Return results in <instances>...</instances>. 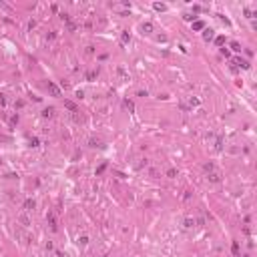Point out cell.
<instances>
[{
  "label": "cell",
  "instance_id": "603a6c76",
  "mask_svg": "<svg viewBox=\"0 0 257 257\" xmlns=\"http://www.w3.org/2000/svg\"><path fill=\"white\" fill-rule=\"evenodd\" d=\"M167 175H169V177H175V175H177V171H175V169H169Z\"/></svg>",
  "mask_w": 257,
  "mask_h": 257
},
{
  "label": "cell",
  "instance_id": "ac0fdd59",
  "mask_svg": "<svg viewBox=\"0 0 257 257\" xmlns=\"http://www.w3.org/2000/svg\"><path fill=\"white\" fill-rule=\"evenodd\" d=\"M40 145V141L36 139V137H32V139H30V147H38Z\"/></svg>",
  "mask_w": 257,
  "mask_h": 257
},
{
  "label": "cell",
  "instance_id": "8992f818",
  "mask_svg": "<svg viewBox=\"0 0 257 257\" xmlns=\"http://www.w3.org/2000/svg\"><path fill=\"white\" fill-rule=\"evenodd\" d=\"M123 105H125V109H127L128 112H135V102H133V101L125 99V101H123Z\"/></svg>",
  "mask_w": 257,
  "mask_h": 257
},
{
  "label": "cell",
  "instance_id": "5bb4252c",
  "mask_svg": "<svg viewBox=\"0 0 257 257\" xmlns=\"http://www.w3.org/2000/svg\"><path fill=\"white\" fill-rule=\"evenodd\" d=\"M141 28H143V32H147V34H149V32H153V24H151V22H145Z\"/></svg>",
  "mask_w": 257,
  "mask_h": 257
},
{
  "label": "cell",
  "instance_id": "9c48e42d",
  "mask_svg": "<svg viewBox=\"0 0 257 257\" xmlns=\"http://www.w3.org/2000/svg\"><path fill=\"white\" fill-rule=\"evenodd\" d=\"M231 249H233V255H235V257H241V253H239V243H237V241H233Z\"/></svg>",
  "mask_w": 257,
  "mask_h": 257
},
{
  "label": "cell",
  "instance_id": "6da1fadb",
  "mask_svg": "<svg viewBox=\"0 0 257 257\" xmlns=\"http://www.w3.org/2000/svg\"><path fill=\"white\" fill-rule=\"evenodd\" d=\"M231 64H233V68H237V67H241V68H249V62L243 60L241 56H237V58H231Z\"/></svg>",
  "mask_w": 257,
  "mask_h": 257
},
{
  "label": "cell",
  "instance_id": "8fae6325",
  "mask_svg": "<svg viewBox=\"0 0 257 257\" xmlns=\"http://www.w3.org/2000/svg\"><path fill=\"white\" fill-rule=\"evenodd\" d=\"M96 74H99V68H96V70H89V73H86V80H95Z\"/></svg>",
  "mask_w": 257,
  "mask_h": 257
},
{
  "label": "cell",
  "instance_id": "7a4b0ae2",
  "mask_svg": "<svg viewBox=\"0 0 257 257\" xmlns=\"http://www.w3.org/2000/svg\"><path fill=\"white\" fill-rule=\"evenodd\" d=\"M46 86H48V93H50L52 96H60V89H58V84H54V83H48Z\"/></svg>",
  "mask_w": 257,
  "mask_h": 257
},
{
  "label": "cell",
  "instance_id": "ba28073f",
  "mask_svg": "<svg viewBox=\"0 0 257 257\" xmlns=\"http://www.w3.org/2000/svg\"><path fill=\"white\" fill-rule=\"evenodd\" d=\"M34 205H36V203H34L32 199H26V201H24V209H26V211H32Z\"/></svg>",
  "mask_w": 257,
  "mask_h": 257
},
{
  "label": "cell",
  "instance_id": "7c38bea8",
  "mask_svg": "<svg viewBox=\"0 0 257 257\" xmlns=\"http://www.w3.org/2000/svg\"><path fill=\"white\" fill-rule=\"evenodd\" d=\"M203 28H205L203 20H195V22H193V30H203Z\"/></svg>",
  "mask_w": 257,
  "mask_h": 257
},
{
  "label": "cell",
  "instance_id": "d6986e66",
  "mask_svg": "<svg viewBox=\"0 0 257 257\" xmlns=\"http://www.w3.org/2000/svg\"><path fill=\"white\" fill-rule=\"evenodd\" d=\"M193 225H195L193 219H185V227H193Z\"/></svg>",
  "mask_w": 257,
  "mask_h": 257
},
{
  "label": "cell",
  "instance_id": "277c9868",
  "mask_svg": "<svg viewBox=\"0 0 257 257\" xmlns=\"http://www.w3.org/2000/svg\"><path fill=\"white\" fill-rule=\"evenodd\" d=\"M215 30H211V28H205V30H203V40H205V42H209V40H213V36H215Z\"/></svg>",
  "mask_w": 257,
  "mask_h": 257
},
{
  "label": "cell",
  "instance_id": "5b68a950",
  "mask_svg": "<svg viewBox=\"0 0 257 257\" xmlns=\"http://www.w3.org/2000/svg\"><path fill=\"white\" fill-rule=\"evenodd\" d=\"M46 219H48V223H50V229H52V231L58 229V225H56V219H54V215H52V213H48V215H46Z\"/></svg>",
  "mask_w": 257,
  "mask_h": 257
},
{
  "label": "cell",
  "instance_id": "2e32d148",
  "mask_svg": "<svg viewBox=\"0 0 257 257\" xmlns=\"http://www.w3.org/2000/svg\"><path fill=\"white\" fill-rule=\"evenodd\" d=\"M231 48H233L235 52H241V44L239 42H231Z\"/></svg>",
  "mask_w": 257,
  "mask_h": 257
},
{
  "label": "cell",
  "instance_id": "52a82bcc",
  "mask_svg": "<svg viewBox=\"0 0 257 257\" xmlns=\"http://www.w3.org/2000/svg\"><path fill=\"white\" fill-rule=\"evenodd\" d=\"M42 117H44V119H52V117H54V109H52V106L44 109V111H42Z\"/></svg>",
  "mask_w": 257,
  "mask_h": 257
},
{
  "label": "cell",
  "instance_id": "4fadbf2b",
  "mask_svg": "<svg viewBox=\"0 0 257 257\" xmlns=\"http://www.w3.org/2000/svg\"><path fill=\"white\" fill-rule=\"evenodd\" d=\"M64 106H67L68 111H73V112H76V105H74L73 101H64Z\"/></svg>",
  "mask_w": 257,
  "mask_h": 257
},
{
  "label": "cell",
  "instance_id": "9a60e30c",
  "mask_svg": "<svg viewBox=\"0 0 257 257\" xmlns=\"http://www.w3.org/2000/svg\"><path fill=\"white\" fill-rule=\"evenodd\" d=\"M153 8H155V10H159V12H163L165 8H167V6H165V4H161V2H155V4H153Z\"/></svg>",
  "mask_w": 257,
  "mask_h": 257
},
{
  "label": "cell",
  "instance_id": "e0dca14e",
  "mask_svg": "<svg viewBox=\"0 0 257 257\" xmlns=\"http://www.w3.org/2000/svg\"><path fill=\"white\" fill-rule=\"evenodd\" d=\"M105 169H106V163H102L101 167L96 169V175H102V173H105Z\"/></svg>",
  "mask_w": 257,
  "mask_h": 257
},
{
  "label": "cell",
  "instance_id": "3957f363",
  "mask_svg": "<svg viewBox=\"0 0 257 257\" xmlns=\"http://www.w3.org/2000/svg\"><path fill=\"white\" fill-rule=\"evenodd\" d=\"M207 179L213 181V183H219V181H221V175H219L217 171H213V169H211V173H207Z\"/></svg>",
  "mask_w": 257,
  "mask_h": 257
},
{
  "label": "cell",
  "instance_id": "30bf717a",
  "mask_svg": "<svg viewBox=\"0 0 257 257\" xmlns=\"http://www.w3.org/2000/svg\"><path fill=\"white\" fill-rule=\"evenodd\" d=\"M128 40H131V34H128L127 30H123V34H121V42H123V44H127Z\"/></svg>",
  "mask_w": 257,
  "mask_h": 257
},
{
  "label": "cell",
  "instance_id": "ffe728a7",
  "mask_svg": "<svg viewBox=\"0 0 257 257\" xmlns=\"http://www.w3.org/2000/svg\"><path fill=\"white\" fill-rule=\"evenodd\" d=\"M215 42H217L219 46H223V44H225V38H223V36H217V40H215Z\"/></svg>",
  "mask_w": 257,
  "mask_h": 257
},
{
  "label": "cell",
  "instance_id": "44dd1931",
  "mask_svg": "<svg viewBox=\"0 0 257 257\" xmlns=\"http://www.w3.org/2000/svg\"><path fill=\"white\" fill-rule=\"evenodd\" d=\"M90 147H101V141H95V139H93V141H90Z\"/></svg>",
  "mask_w": 257,
  "mask_h": 257
},
{
  "label": "cell",
  "instance_id": "cb8c5ba5",
  "mask_svg": "<svg viewBox=\"0 0 257 257\" xmlns=\"http://www.w3.org/2000/svg\"><path fill=\"white\" fill-rule=\"evenodd\" d=\"M6 105V99H4V95H0V106H4Z\"/></svg>",
  "mask_w": 257,
  "mask_h": 257
},
{
  "label": "cell",
  "instance_id": "7402d4cb",
  "mask_svg": "<svg viewBox=\"0 0 257 257\" xmlns=\"http://www.w3.org/2000/svg\"><path fill=\"white\" fill-rule=\"evenodd\" d=\"M86 241H89V237H84V235H83V237H78V243H83V245L86 243Z\"/></svg>",
  "mask_w": 257,
  "mask_h": 257
}]
</instances>
